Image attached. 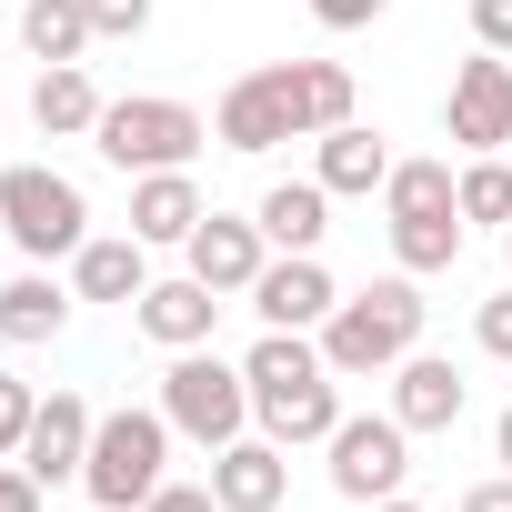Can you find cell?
<instances>
[{"label": "cell", "mask_w": 512, "mask_h": 512, "mask_svg": "<svg viewBox=\"0 0 512 512\" xmlns=\"http://www.w3.org/2000/svg\"><path fill=\"white\" fill-rule=\"evenodd\" d=\"M221 151H282V141H312V111H302V61H272V71H241L211 111Z\"/></svg>", "instance_id": "cell-7"}, {"label": "cell", "mask_w": 512, "mask_h": 512, "mask_svg": "<svg viewBox=\"0 0 512 512\" xmlns=\"http://www.w3.org/2000/svg\"><path fill=\"white\" fill-rule=\"evenodd\" d=\"M332 201H372L382 181H392V151H382V131H362V121H342V131H322V171H312Z\"/></svg>", "instance_id": "cell-19"}, {"label": "cell", "mask_w": 512, "mask_h": 512, "mask_svg": "<svg viewBox=\"0 0 512 512\" xmlns=\"http://www.w3.org/2000/svg\"><path fill=\"white\" fill-rule=\"evenodd\" d=\"M382 211H392V221H412V211H462V171H452V161H392Z\"/></svg>", "instance_id": "cell-24"}, {"label": "cell", "mask_w": 512, "mask_h": 512, "mask_svg": "<svg viewBox=\"0 0 512 512\" xmlns=\"http://www.w3.org/2000/svg\"><path fill=\"white\" fill-rule=\"evenodd\" d=\"M91 432H101V412L81 402V392H51L41 412H31V442H21V472L51 492V482H81V462H91Z\"/></svg>", "instance_id": "cell-12"}, {"label": "cell", "mask_w": 512, "mask_h": 512, "mask_svg": "<svg viewBox=\"0 0 512 512\" xmlns=\"http://www.w3.org/2000/svg\"><path fill=\"white\" fill-rule=\"evenodd\" d=\"M472 342H482L492 362H512V292H492V302L472 312Z\"/></svg>", "instance_id": "cell-29"}, {"label": "cell", "mask_w": 512, "mask_h": 512, "mask_svg": "<svg viewBox=\"0 0 512 512\" xmlns=\"http://www.w3.org/2000/svg\"><path fill=\"white\" fill-rule=\"evenodd\" d=\"M131 322H141L161 352H201V342H211V322H221V292L181 272V282H151V292L131 302Z\"/></svg>", "instance_id": "cell-16"}, {"label": "cell", "mask_w": 512, "mask_h": 512, "mask_svg": "<svg viewBox=\"0 0 512 512\" xmlns=\"http://www.w3.org/2000/svg\"><path fill=\"white\" fill-rule=\"evenodd\" d=\"M0 512H41V482L21 462H0Z\"/></svg>", "instance_id": "cell-33"}, {"label": "cell", "mask_w": 512, "mask_h": 512, "mask_svg": "<svg viewBox=\"0 0 512 512\" xmlns=\"http://www.w3.org/2000/svg\"><path fill=\"white\" fill-rule=\"evenodd\" d=\"M302 111H312V141L352 121V71L342 61H302Z\"/></svg>", "instance_id": "cell-25"}, {"label": "cell", "mask_w": 512, "mask_h": 512, "mask_svg": "<svg viewBox=\"0 0 512 512\" xmlns=\"http://www.w3.org/2000/svg\"><path fill=\"white\" fill-rule=\"evenodd\" d=\"M61 322H71V292H61V282H51L41 262L0 282V342H21V352H31V342H51Z\"/></svg>", "instance_id": "cell-21"}, {"label": "cell", "mask_w": 512, "mask_h": 512, "mask_svg": "<svg viewBox=\"0 0 512 512\" xmlns=\"http://www.w3.org/2000/svg\"><path fill=\"white\" fill-rule=\"evenodd\" d=\"M241 372H251V422H262L282 452H292V442H332V422H342V372L322 362L312 332H262Z\"/></svg>", "instance_id": "cell-1"}, {"label": "cell", "mask_w": 512, "mask_h": 512, "mask_svg": "<svg viewBox=\"0 0 512 512\" xmlns=\"http://www.w3.org/2000/svg\"><path fill=\"white\" fill-rule=\"evenodd\" d=\"M91 31L101 41H141L151 31V0H91Z\"/></svg>", "instance_id": "cell-28"}, {"label": "cell", "mask_w": 512, "mask_h": 512, "mask_svg": "<svg viewBox=\"0 0 512 512\" xmlns=\"http://www.w3.org/2000/svg\"><path fill=\"white\" fill-rule=\"evenodd\" d=\"M502 262H512V221H502Z\"/></svg>", "instance_id": "cell-37"}, {"label": "cell", "mask_w": 512, "mask_h": 512, "mask_svg": "<svg viewBox=\"0 0 512 512\" xmlns=\"http://www.w3.org/2000/svg\"><path fill=\"white\" fill-rule=\"evenodd\" d=\"M251 221H262L272 251H322V231H332V191H322V181H272Z\"/></svg>", "instance_id": "cell-20"}, {"label": "cell", "mask_w": 512, "mask_h": 512, "mask_svg": "<svg viewBox=\"0 0 512 512\" xmlns=\"http://www.w3.org/2000/svg\"><path fill=\"white\" fill-rule=\"evenodd\" d=\"M472 41L512 61V0H472Z\"/></svg>", "instance_id": "cell-30"}, {"label": "cell", "mask_w": 512, "mask_h": 512, "mask_svg": "<svg viewBox=\"0 0 512 512\" xmlns=\"http://www.w3.org/2000/svg\"><path fill=\"white\" fill-rule=\"evenodd\" d=\"M171 482V412H101V432H91V462H81V492L101 502V512H141L151 492Z\"/></svg>", "instance_id": "cell-4"}, {"label": "cell", "mask_w": 512, "mask_h": 512, "mask_svg": "<svg viewBox=\"0 0 512 512\" xmlns=\"http://www.w3.org/2000/svg\"><path fill=\"white\" fill-rule=\"evenodd\" d=\"M101 91H91V71L81 61H41V81H31V121L51 131V141H91L101 131Z\"/></svg>", "instance_id": "cell-18"}, {"label": "cell", "mask_w": 512, "mask_h": 512, "mask_svg": "<svg viewBox=\"0 0 512 512\" xmlns=\"http://www.w3.org/2000/svg\"><path fill=\"white\" fill-rule=\"evenodd\" d=\"M462 402H472V382H462L442 352H402V362H392V422H402V432H452Z\"/></svg>", "instance_id": "cell-14"}, {"label": "cell", "mask_w": 512, "mask_h": 512, "mask_svg": "<svg viewBox=\"0 0 512 512\" xmlns=\"http://www.w3.org/2000/svg\"><path fill=\"white\" fill-rule=\"evenodd\" d=\"M442 131L482 161V151H502L512 141V61L502 51H482V61H462L452 71V101H442Z\"/></svg>", "instance_id": "cell-10"}, {"label": "cell", "mask_w": 512, "mask_h": 512, "mask_svg": "<svg viewBox=\"0 0 512 512\" xmlns=\"http://www.w3.org/2000/svg\"><path fill=\"white\" fill-rule=\"evenodd\" d=\"M201 141H211V121L191 111V101H161V91H131V101H111L101 111V131H91V151L111 161V171H191L201 161Z\"/></svg>", "instance_id": "cell-5"}, {"label": "cell", "mask_w": 512, "mask_h": 512, "mask_svg": "<svg viewBox=\"0 0 512 512\" xmlns=\"http://www.w3.org/2000/svg\"><path fill=\"white\" fill-rule=\"evenodd\" d=\"M161 412H171V432H191L201 452H221V442L251 432V372H231L211 342H201V352H171V372H161Z\"/></svg>", "instance_id": "cell-6"}, {"label": "cell", "mask_w": 512, "mask_h": 512, "mask_svg": "<svg viewBox=\"0 0 512 512\" xmlns=\"http://www.w3.org/2000/svg\"><path fill=\"white\" fill-rule=\"evenodd\" d=\"M31 412H41V392H31L21 372H0V462H21V442H31Z\"/></svg>", "instance_id": "cell-27"}, {"label": "cell", "mask_w": 512, "mask_h": 512, "mask_svg": "<svg viewBox=\"0 0 512 512\" xmlns=\"http://www.w3.org/2000/svg\"><path fill=\"white\" fill-rule=\"evenodd\" d=\"M462 221H492V231L512 221V161H502V151H482V161L462 171Z\"/></svg>", "instance_id": "cell-26"}, {"label": "cell", "mask_w": 512, "mask_h": 512, "mask_svg": "<svg viewBox=\"0 0 512 512\" xmlns=\"http://www.w3.org/2000/svg\"><path fill=\"white\" fill-rule=\"evenodd\" d=\"M211 492H221V512H282V492H292V452H282L272 432H241V442L211 452Z\"/></svg>", "instance_id": "cell-13"}, {"label": "cell", "mask_w": 512, "mask_h": 512, "mask_svg": "<svg viewBox=\"0 0 512 512\" xmlns=\"http://www.w3.org/2000/svg\"><path fill=\"white\" fill-rule=\"evenodd\" d=\"M181 262H191V282H211V292L231 302V292H251V282H262L272 241H262V221H231V211H201V231L181 241Z\"/></svg>", "instance_id": "cell-11"}, {"label": "cell", "mask_w": 512, "mask_h": 512, "mask_svg": "<svg viewBox=\"0 0 512 512\" xmlns=\"http://www.w3.org/2000/svg\"><path fill=\"white\" fill-rule=\"evenodd\" d=\"M141 512H221V492H211V482H161Z\"/></svg>", "instance_id": "cell-31"}, {"label": "cell", "mask_w": 512, "mask_h": 512, "mask_svg": "<svg viewBox=\"0 0 512 512\" xmlns=\"http://www.w3.org/2000/svg\"><path fill=\"white\" fill-rule=\"evenodd\" d=\"M462 512H512V472H492V482H472V492H462Z\"/></svg>", "instance_id": "cell-34"}, {"label": "cell", "mask_w": 512, "mask_h": 512, "mask_svg": "<svg viewBox=\"0 0 512 512\" xmlns=\"http://www.w3.org/2000/svg\"><path fill=\"white\" fill-rule=\"evenodd\" d=\"M241 302L262 312V332H322V322H332V302H342V282L322 272V251H272L262 282H251Z\"/></svg>", "instance_id": "cell-9"}, {"label": "cell", "mask_w": 512, "mask_h": 512, "mask_svg": "<svg viewBox=\"0 0 512 512\" xmlns=\"http://www.w3.org/2000/svg\"><path fill=\"white\" fill-rule=\"evenodd\" d=\"M492 462L512 472V402H502V422H492Z\"/></svg>", "instance_id": "cell-35"}, {"label": "cell", "mask_w": 512, "mask_h": 512, "mask_svg": "<svg viewBox=\"0 0 512 512\" xmlns=\"http://www.w3.org/2000/svg\"><path fill=\"white\" fill-rule=\"evenodd\" d=\"M462 231H472L462 211H412V221H392V262H402L412 282H422V272H452V262H462Z\"/></svg>", "instance_id": "cell-22"}, {"label": "cell", "mask_w": 512, "mask_h": 512, "mask_svg": "<svg viewBox=\"0 0 512 512\" xmlns=\"http://www.w3.org/2000/svg\"><path fill=\"white\" fill-rule=\"evenodd\" d=\"M101 31H91V0H31L21 11V51L31 61H81Z\"/></svg>", "instance_id": "cell-23"}, {"label": "cell", "mask_w": 512, "mask_h": 512, "mask_svg": "<svg viewBox=\"0 0 512 512\" xmlns=\"http://www.w3.org/2000/svg\"><path fill=\"white\" fill-rule=\"evenodd\" d=\"M372 512H422V502H402V492H392V502H372Z\"/></svg>", "instance_id": "cell-36"}, {"label": "cell", "mask_w": 512, "mask_h": 512, "mask_svg": "<svg viewBox=\"0 0 512 512\" xmlns=\"http://www.w3.org/2000/svg\"><path fill=\"white\" fill-rule=\"evenodd\" d=\"M0 231H11L21 262H71V251L91 241V201H81L71 171H51V161H11V171H0Z\"/></svg>", "instance_id": "cell-3"}, {"label": "cell", "mask_w": 512, "mask_h": 512, "mask_svg": "<svg viewBox=\"0 0 512 512\" xmlns=\"http://www.w3.org/2000/svg\"><path fill=\"white\" fill-rule=\"evenodd\" d=\"M422 322H432L422 282H412V272H382V282L342 292V302H332V322H322L312 342H322V362H332L342 382H362V372H392L402 352H422Z\"/></svg>", "instance_id": "cell-2"}, {"label": "cell", "mask_w": 512, "mask_h": 512, "mask_svg": "<svg viewBox=\"0 0 512 512\" xmlns=\"http://www.w3.org/2000/svg\"><path fill=\"white\" fill-rule=\"evenodd\" d=\"M382 11H392V0H312L322 31H362V21H382Z\"/></svg>", "instance_id": "cell-32"}, {"label": "cell", "mask_w": 512, "mask_h": 512, "mask_svg": "<svg viewBox=\"0 0 512 512\" xmlns=\"http://www.w3.org/2000/svg\"><path fill=\"white\" fill-rule=\"evenodd\" d=\"M71 292H81V302H121V312H131V302L151 292V241H101V231H91V241L71 251Z\"/></svg>", "instance_id": "cell-17"}, {"label": "cell", "mask_w": 512, "mask_h": 512, "mask_svg": "<svg viewBox=\"0 0 512 512\" xmlns=\"http://www.w3.org/2000/svg\"><path fill=\"white\" fill-rule=\"evenodd\" d=\"M322 452H332V492H342V502H362V512H372V502H392V492L412 482V432H402L392 412H342Z\"/></svg>", "instance_id": "cell-8"}, {"label": "cell", "mask_w": 512, "mask_h": 512, "mask_svg": "<svg viewBox=\"0 0 512 512\" xmlns=\"http://www.w3.org/2000/svg\"><path fill=\"white\" fill-rule=\"evenodd\" d=\"M201 181L191 171H141L131 181V241H151V251H181L191 231H201Z\"/></svg>", "instance_id": "cell-15"}]
</instances>
